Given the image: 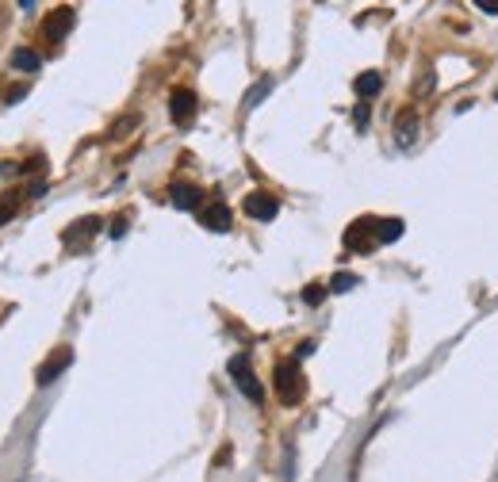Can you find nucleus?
Returning <instances> with one entry per match:
<instances>
[{
  "instance_id": "nucleus-21",
  "label": "nucleus",
  "mask_w": 498,
  "mask_h": 482,
  "mask_svg": "<svg viewBox=\"0 0 498 482\" xmlns=\"http://www.w3.org/2000/svg\"><path fill=\"white\" fill-rule=\"evenodd\" d=\"M476 8H479V12H483V15H498V4H487V0H479Z\"/></svg>"
},
{
  "instance_id": "nucleus-20",
  "label": "nucleus",
  "mask_w": 498,
  "mask_h": 482,
  "mask_svg": "<svg viewBox=\"0 0 498 482\" xmlns=\"http://www.w3.org/2000/svg\"><path fill=\"white\" fill-rule=\"evenodd\" d=\"M23 96H27V88L20 85V88H8V96H4V100H8V104H15V100H23Z\"/></svg>"
},
{
  "instance_id": "nucleus-14",
  "label": "nucleus",
  "mask_w": 498,
  "mask_h": 482,
  "mask_svg": "<svg viewBox=\"0 0 498 482\" xmlns=\"http://www.w3.org/2000/svg\"><path fill=\"white\" fill-rule=\"evenodd\" d=\"M353 288H361V276H353V272H338L330 280V291L333 295H345V291H353Z\"/></svg>"
},
{
  "instance_id": "nucleus-16",
  "label": "nucleus",
  "mask_w": 498,
  "mask_h": 482,
  "mask_svg": "<svg viewBox=\"0 0 498 482\" xmlns=\"http://www.w3.org/2000/svg\"><path fill=\"white\" fill-rule=\"evenodd\" d=\"M12 215H15V203H12V199H4V203H0V226L12 222Z\"/></svg>"
},
{
  "instance_id": "nucleus-12",
  "label": "nucleus",
  "mask_w": 498,
  "mask_h": 482,
  "mask_svg": "<svg viewBox=\"0 0 498 482\" xmlns=\"http://www.w3.org/2000/svg\"><path fill=\"white\" fill-rule=\"evenodd\" d=\"M380 88H383V77L375 69H368V73H361V77H357V96H361V100L380 96Z\"/></svg>"
},
{
  "instance_id": "nucleus-10",
  "label": "nucleus",
  "mask_w": 498,
  "mask_h": 482,
  "mask_svg": "<svg viewBox=\"0 0 498 482\" xmlns=\"http://www.w3.org/2000/svg\"><path fill=\"white\" fill-rule=\"evenodd\" d=\"M403 230H406L403 218H375V241H380V245L399 241V238H403Z\"/></svg>"
},
{
  "instance_id": "nucleus-3",
  "label": "nucleus",
  "mask_w": 498,
  "mask_h": 482,
  "mask_svg": "<svg viewBox=\"0 0 498 482\" xmlns=\"http://www.w3.org/2000/svg\"><path fill=\"white\" fill-rule=\"evenodd\" d=\"M242 211H246L249 218H257V222H272V218L280 215V199H276L272 192H249Z\"/></svg>"
},
{
  "instance_id": "nucleus-7",
  "label": "nucleus",
  "mask_w": 498,
  "mask_h": 482,
  "mask_svg": "<svg viewBox=\"0 0 498 482\" xmlns=\"http://www.w3.org/2000/svg\"><path fill=\"white\" fill-rule=\"evenodd\" d=\"M200 222L211 234H226L230 230V207L226 203H207V207H200Z\"/></svg>"
},
{
  "instance_id": "nucleus-19",
  "label": "nucleus",
  "mask_w": 498,
  "mask_h": 482,
  "mask_svg": "<svg viewBox=\"0 0 498 482\" xmlns=\"http://www.w3.org/2000/svg\"><path fill=\"white\" fill-rule=\"evenodd\" d=\"M311 353H314V341H303V345L296 348V360H307Z\"/></svg>"
},
{
  "instance_id": "nucleus-22",
  "label": "nucleus",
  "mask_w": 498,
  "mask_h": 482,
  "mask_svg": "<svg viewBox=\"0 0 498 482\" xmlns=\"http://www.w3.org/2000/svg\"><path fill=\"white\" fill-rule=\"evenodd\" d=\"M27 195H46V180H35L27 187Z\"/></svg>"
},
{
  "instance_id": "nucleus-6",
  "label": "nucleus",
  "mask_w": 498,
  "mask_h": 482,
  "mask_svg": "<svg viewBox=\"0 0 498 482\" xmlns=\"http://www.w3.org/2000/svg\"><path fill=\"white\" fill-rule=\"evenodd\" d=\"M69 364H73V348H58V353H54L50 360H46V364L35 371V383H39V387H50V383L58 379V375H62Z\"/></svg>"
},
{
  "instance_id": "nucleus-8",
  "label": "nucleus",
  "mask_w": 498,
  "mask_h": 482,
  "mask_svg": "<svg viewBox=\"0 0 498 482\" xmlns=\"http://www.w3.org/2000/svg\"><path fill=\"white\" fill-rule=\"evenodd\" d=\"M200 199H203V192L195 184H188V180H177L173 187H169V203H173L177 211H195Z\"/></svg>"
},
{
  "instance_id": "nucleus-5",
  "label": "nucleus",
  "mask_w": 498,
  "mask_h": 482,
  "mask_svg": "<svg viewBox=\"0 0 498 482\" xmlns=\"http://www.w3.org/2000/svg\"><path fill=\"white\" fill-rule=\"evenodd\" d=\"M195 108H200V100H195L192 88H173V92H169V115L177 122H188L195 115Z\"/></svg>"
},
{
  "instance_id": "nucleus-1",
  "label": "nucleus",
  "mask_w": 498,
  "mask_h": 482,
  "mask_svg": "<svg viewBox=\"0 0 498 482\" xmlns=\"http://www.w3.org/2000/svg\"><path fill=\"white\" fill-rule=\"evenodd\" d=\"M226 371H230V379L238 383V390L249 398V402H261L265 398V387H261V379L253 375V367H249V356L246 353H238V356H230L226 360Z\"/></svg>"
},
{
  "instance_id": "nucleus-15",
  "label": "nucleus",
  "mask_w": 498,
  "mask_h": 482,
  "mask_svg": "<svg viewBox=\"0 0 498 482\" xmlns=\"http://www.w3.org/2000/svg\"><path fill=\"white\" fill-rule=\"evenodd\" d=\"M326 295H330V288H322V283H307V288H303V302H307V306H318Z\"/></svg>"
},
{
  "instance_id": "nucleus-24",
  "label": "nucleus",
  "mask_w": 498,
  "mask_h": 482,
  "mask_svg": "<svg viewBox=\"0 0 498 482\" xmlns=\"http://www.w3.org/2000/svg\"><path fill=\"white\" fill-rule=\"evenodd\" d=\"M494 100H498V88H494Z\"/></svg>"
},
{
  "instance_id": "nucleus-9",
  "label": "nucleus",
  "mask_w": 498,
  "mask_h": 482,
  "mask_svg": "<svg viewBox=\"0 0 498 482\" xmlns=\"http://www.w3.org/2000/svg\"><path fill=\"white\" fill-rule=\"evenodd\" d=\"M418 134H422L418 111H403V115L395 119V142L403 146V150H410V146L418 142Z\"/></svg>"
},
{
  "instance_id": "nucleus-13",
  "label": "nucleus",
  "mask_w": 498,
  "mask_h": 482,
  "mask_svg": "<svg viewBox=\"0 0 498 482\" xmlns=\"http://www.w3.org/2000/svg\"><path fill=\"white\" fill-rule=\"evenodd\" d=\"M272 88H276V80H272V77H261L257 85H253L249 92H246V100H242V108H246V111H253V108H257V104L265 100L268 92H272Z\"/></svg>"
},
{
  "instance_id": "nucleus-2",
  "label": "nucleus",
  "mask_w": 498,
  "mask_h": 482,
  "mask_svg": "<svg viewBox=\"0 0 498 482\" xmlns=\"http://www.w3.org/2000/svg\"><path fill=\"white\" fill-rule=\"evenodd\" d=\"M272 383H276V395H280L284 402H299V395H303V379H299L296 360H280V364H276Z\"/></svg>"
},
{
  "instance_id": "nucleus-17",
  "label": "nucleus",
  "mask_w": 498,
  "mask_h": 482,
  "mask_svg": "<svg viewBox=\"0 0 498 482\" xmlns=\"http://www.w3.org/2000/svg\"><path fill=\"white\" fill-rule=\"evenodd\" d=\"M127 234V218H116V222L108 226V238H123Z\"/></svg>"
},
{
  "instance_id": "nucleus-23",
  "label": "nucleus",
  "mask_w": 498,
  "mask_h": 482,
  "mask_svg": "<svg viewBox=\"0 0 498 482\" xmlns=\"http://www.w3.org/2000/svg\"><path fill=\"white\" fill-rule=\"evenodd\" d=\"M15 173V165H8V161H0V176H12Z\"/></svg>"
},
{
  "instance_id": "nucleus-4",
  "label": "nucleus",
  "mask_w": 498,
  "mask_h": 482,
  "mask_svg": "<svg viewBox=\"0 0 498 482\" xmlns=\"http://www.w3.org/2000/svg\"><path fill=\"white\" fill-rule=\"evenodd\" d=\"M73 23H77V12H73V8H54V12L46 15V23H43V38L46 43H62V38L73 31Z\"/></svg>"
},
{
  "instance_id": "nucleus-11",
  "label": "nucleus",
  "mask_w": 498,
  "mask_h": 482,
  "mask_svg": "<svg viewBox=\"0 0 498 482\" xmlns=\"http://www.w3.org/2000/svg\"><path fill=\"white\" fill-rule=\"evenodd\" d=\"M12 65L20 73H39V69H43V58H39L31 46H15V50H12Z\"/></svg>"
},
{
  "instance_id": "nucleus-18",
  "label": "nucleus",
  "mask_w": 498,
  "mask_h": 482,
  "mask_svg": "<svg viewBox=\"0 0 498 482\" xmlns=\"http://www.w3.org/2000/svg\"><path fill=\"white\" fill-rule=\"evenodd\" d=\"M353 122H357V127H368V108H364V104H361V108H353Z\"/></svg>"
}]
</instances>
